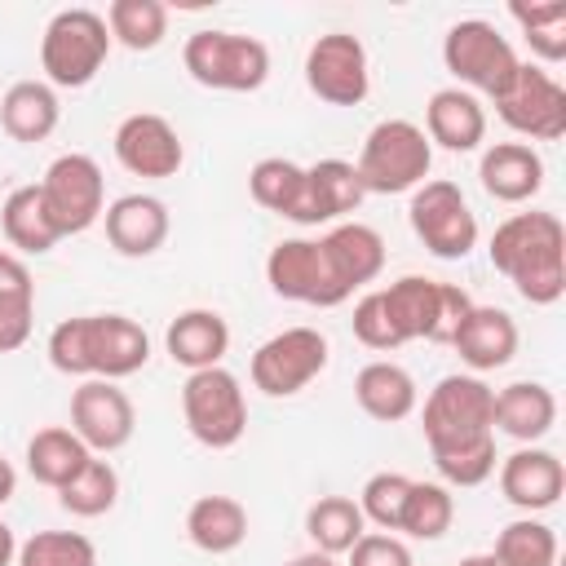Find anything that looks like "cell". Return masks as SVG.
I'll return each mask as SVG.
<instances>
[{"label":"cell","instance_id":"obj_7","mask_svg":"<svg viewBox=\"0 0 566 566\" xmlns=\"http://www.w3.org/2000/svg\"><path fill=\"white\" fill-rule=\"evenodd\" d=\"M106 53H111V31H106V18L93 9L53 13L40 40V66L57 88H84L102 71Z\"/></svg>","mask_w":566,"mask_h":566},{"label":"cell","instance_id":"obj_23","mask_svg":"<svg viewBox=\"0 0 566 566\" xmlns=\"http://www.w3.org/2000/svg\"><path fill=\"white\" fill-rule=\"evenodd\" d=\"M451 345L460 349V358L473 371H495L504 363H513L517 354V323L513 314L495 310V305H473L460 323V332L451 336Z\"/></svg>","mask_w":566,"mask_h":566},{"label":"cell","instance_id":"obj_43","mask_svg":"<svg viewBox=\"0 0 566 566\" xmlns=\"http://www.w3.org/2000/svg\"><path fill=\"white\" fill-rule=\"evenodd\" d=\"M18 283H31V270H27L22 256H13V252L0 248V287H18Z\"/></svg>","mask_w":566,"mask_h":566},{"label":"cell","instance_id":"obj_35","mask_svg":"<svg viewBox=\"0 0 566 566\" xmlns=\"http://www.w3.org/2000/svg\"><path fill=\"white\" fill-rule=\"evenodd\" d=\"M115 500H119V473H115L111 460H102V455H93V460L57 491V504H62L66 513H75V517H102V513L115 509Z\"/></svg>","mask_w":566,"mask_h":566},{"label":"cell","instance_id":"obj_14","mask_svg":"<svg viewBox=\"0 0 566 566\" xmlns=\"http://www.w3.org/2000/svg\"><path fill=\"white\" fill-rule=\"evenodd\" d=\"M305 84L327 106H358L371 88L367 49L349 31H327L305 53Z\"/></svg>","mask_w":566,"mask_h":566},{"label":"cell","instance_id":"obj_26","mask_svg":"<svg viewBox=\"0 0 566 566\" xmlns=\"http://www.w3.org/2000/svg\"><path fill=\"white\" fill-rule=\"evenodd\" d=\"M491 420H495L500 433H509L517 442H539L557 420V398L539 380H513L495 394Z\"/></svg>","mask_w":566,"mask_h":566},{"label":"cell","instance_id":"obj_37","mask_svg":"<svg viewBox=\"0 0 566 566\" xmlns=\"http://www.w3.org/2000/svg\"><path fill=\"white\" fill-rule=\"evenodd\" d=\"M491 557L500 566H557V535L535 517H517L495 535Z\"/></svg>","mask_w":566,"mask_h":566},{"label":"cell","instance_id":"obj_11","mask_svg":"<svg viewBox=\"0 0 566 566\" xmlns=\"http://www.w3.org/2000/svg\"><path fill=\"white\" fill-rule=\"evenodd\" d=\"M442 62H447V71H451L460 84H469V88H478V93H486V97H495V93L509 84V75L517 71L513 44H509L486 18H464V22H455V27L442 35Z\"/></svg>","mask_w":566,"mask_h":566},{"label":"cell","instance_id":"obj_12","mask_svg":"<svg viewBox=\"0 0 566 566\" xmlns=\"http://www.w3.org/2000/svg\"><path fill=\"white\" fill-rule=\"evenodd\" d=\"M40 195H44V208L57 226V234H80L88 230L97 217H102V203H106V181H102V168L93 155H57L44 177H40Z\"/></svg>","mask_w":566,"mask_h":566},{"label":"cell","instance_id":"obj_39","mask_svg":"<svg viewBox=\"0 0 566 566\" xmlns=\"http://www.w3.org/2000/svg\"><path fill=\"white\" fill-rule=\"evenodd\" d=\"M513 22L526 31V44L544 57V62H562L566 57V4H509Z\"/></svg>","mask_w":566,"mask_h":566},{"label":"cell","instance_id":"obj_6","mask_svg":"<svg viewBox=\"0 0 566 566\" xmlns=\"http://www.w3.org/2000/svg\"><path fill=\"white\" fill-rule=\"evenodd\" d=\"M195 84L221 93H256L270 80V49L239 31H195L181 49Z\"/></svg>","mask_w":566,"mask_h":566},{"label":"cell","instance_id":"obj_33","mask_svg":"<svg viewBox=\"0 0 566 566\" xmlns=\"http://www.w3.org/2000/svg\"><path fill=\"white\" fill-rule=\"evenodd\" d=\"M305 177H310L314 226L336 221V217H345L363 203V181H358L354 164H345V159H318V164L305 168Z\"/></svg>","mask_w":566,"mask_h":566},{"label":"cell","instance_id":"obj_20","mask_svg":"<svg viewBox=\"0 0 566 566\" xmlns=\"http://www.w3.org/2000/svg\"><path fill=\"white\" fill-rule=\"evenodd\" d=\"M478 177H482V190L491 199H500V203H526L544 186V159L526 142H495V146L482 150Z\"/></svg>","mask_w":566,"mask_h":566},{"label":"cell","instance_id":"obj_29","mask_svg":"<svg viewBox=\"0 0 566 566\" xmlns=\"http://www.w3.org/2000/svg\"><path fill=\"white\" fill-rule=\"evenodd\" d=\"M57 93L44 80H18L4 97H0V124L13 142H44L57 128Z\"/></svg>","mask_w":566,"mask_h":566},{"label":"cell","instance_id":"obj_42","mask_svg":"<svg viewBox=\"0 0 566 566\" xmlns=\"http://www.w3.org/2000/svg\"><path fill=\"white\" fill-rule=\"evenodd\" d=\"M349 566H411V553L389 531H363V539L349 548Z\"/></svg>","mask_w":566,"mask_h":566},{"label":"cell","instance_id":"obj_32","mask_svg":"<svg viewBox=\"0 0 566 566\" xmlns=\"http://www.w3.org/2000/svg\"><path fill=\"white\" fill-rule=\"evenodd\" d=\"M363 531H367L363 509H358V500H349V495H318V500L305 509V535H310L314 548L327 553V557L349 553V548L363 539Z\"/></svg>","mask_w":566,"mask_h":566},{"label":"cell","instance_id":"obj_19","mask_svg":"<svg viewBox=\"0 0 566 566\" xmlns=\"http://www.w3.org/2000/svg\"><path fill=\"white\" fill-rule=\"evenodd\" d=\"M265 279L274 287V296H283V301L332 310L327 279H323V256H318V239H283V243H274L270 256H265Z\"/></svg>","mask_w":566,"mask_h":566},{"label":"cell","instance_id":"obj_31","mask_svg":"<svg viewBox=\"0 0 566 566\" xmlns=\"http://www.w3.org/2000/svg\"><path fill=\"white\" fill-rule=\"evenodd\" d=\"M88 460H93V451L66 424H49V429H40L27 442V469H31V478L40 486H53V491H62Z\"/></svg>","mask_w":566,"mask_h":566},{"label":"cell","instance_id":"obj_45","mask_svg":"<svg viewBox=\"0 0 566 566\" xmlns=\"http://www.w3.org/2000/svg\"><path fill=\"white\" fill-rule=\"evenodd\" d=\"M13 486H18V473H13V464L0 455V504L13 500Z\"/></svg>","mask_w":566,"mask_h":566},{"label":"cell","instance_id":"obj_34","mask_svg":"<svg viewBox=\"0 0 566 566\" xmlns=\"http://www.w3.org/2000/svg\"><path fill=\"white\" fill-rule=\"evenodd\" d=\"M106 31L133 53L155 49L168 35V9L159 0H111L106 9Z\"/></svg>","mask_w":566,"mask_h":566},{"label":"cell","instance_id":"obj_40","mask_svg":"<svg viewBox=\"0 0 566 566\" xmlns=\"http://www.w3.org/2000/svg\"><path fill=\"white\" fill-rule=\"evenodd\" d=\"M407 491H411V478L407 473H371L363 482V495H358V509H363V522H376L380 531H398L402 522V504H407Z\"/></svg>","mask_w":566,"mask_h":566},{"label":"cell","instance_id":"obj_10","mask_svg":"<svg viewBox=\"0 0 566 566\" xmlns=\"http://www.w3.org/2000/svg\"><path fill=\"white\" fill-rule=\"evenodd\" d=\"M495 115L531 142H557L566 133V88L544 66L517 62L509 84L495 93Z\"/></svg>","mask_w":566,"mask_h":566},{"label":"cell","instance_id":"obj_36","mask_svg":"<svg viewBox=\"0 0 566 566\" xmlns=\"http://www.w3.org/2000/svg\"><path fill=\"white\" fill-rule=\"evenodd\" d=\"M451 517H455V500L442 482H411L398 531L411 539H442L451 531Z\"/></svg>","mask_w":566,"mask_h":566},{"label":"cell","instance_id":"obj_46","mask_svg":"<svg viewBox=\"0 0 566 566\" xmlns=\"http://www.w3.org/2000/svg\"><path fill=\"white\" fill-rule=\"evenodd\" d=\"M287 566H336V557H327V553H318V548H314V553H301V557H292Z\"/></svg>","mask_w":566,"mask_h":566},{"label":"cell","instance_id":"obj_5","mask_svg":"<svg viewBox=\"0 0 566 566\" xmlns=\"http://www.w3.org/2000/svg\"><path fill=\"white\" fill-rule=\"evenodd\" d=\"M429 164H433V146L420 124L380 119L363 137L354 172L363 181V195H402V190H416L420 181H429Z\"/></svg>","mask_w":566,"mask_h":566},{"label":"cell","instance_id":"obj_24","mask_svg":"<svg viewBox=\"0 0 566 566\" xmlns=\"http://www.w3.org/2000/svg\"><path fill=\"white\" fill-rule=\"evenodd\" d=\"M164 349L186 371L221 367V358L230 349V327L217 310H181L164 332Z\"/></svg>","mask_w":566,"mask_h":566},{"label":"cell","instance_id":"obj_2","mask_svg":"<svg viewBox=\"0 0 566 566\" xmlns=\"http://www.w3.org/2000/svg\"><path fill=\"white\" fill-rule=\"evenodd\" d=\"M150 358V336L128 314H80L49 332V363L62 376L124 380Z\"/></svg>","mask_w":566,"mask_h":566},{"label":"cell","instance_id":"obj_17","mask_svg":"<svg viewBox=\"0 0 566 566\" xmlns=\"http://www.w3.org/2000/svg\"><path fill=\"white\" fill-rule=\"evenodd\" d=\"M115 159L133 177L164 181V177H177V168L186 164V146L164 115L137 111V115L119 119V128H115Z\"/></svg>","mask_w":566,"mask_h":566},{"label":"cell","instance_id":"obj_13","mask_svg":"<svg viewBox=\"0 0 566 566\" xmlns=\"http://www.w3.org/2000/svg\"><path fill=\"white\" fill-rule=\"evenodd\" d=\"M327 367V336L318 327H283L252 354V385L270 398L301 394Z\"/></svg>","mask_w":566,"mask_h":566},{"label":"cell","instance_id":"obj_18","mask_svg":"<svg viewBox=\"0 0 566 566\" xmlns=\"http://www.w3.org/2000/svg\"><path fill=\"white\" fill-rule=\"evenodd\" d=\"M500 491L509 504L526 509V513H544L562 500L566 491V469L553 451L544 447H522L513 455L500 460Z\"/></svg>","mask_w":566,"mask_h":566},{"label":"cell","instance_id":"obj_44","mask_svg":"<svg viewBox=\"0 0 566 566\" xmlns=\"http://www.w3.org/2000/svg\"><path fill=\"white\" fill-rule=\"evenodd\" d=\"M18 562V539L9 531V522H0V566H13Z\"/></svg>","mask_w":566,"mask_h":566},{"label":"cell","instance_id":"obj_41","mask_svg":"<svg viewBox=\"0 0 566 566\" xmlns=\"http://www.w3.org/2000/svg\"><path fill=\"white\" fill-rule=\"evenodd\" d=\"M35 323V283L0 287V354H13L27 345Z\"/></svg>","mask_w":566,"mask_h":566},{"label":"cell","instance_id":"obj_3","mask_svg":"<svg viewBox=\"0 0 566 566\" xmlns=\"http://www.w3.org/2000/svg\"><path fill=\"white\" fill-rule=\"evenodd\" d=\"M491 265L531 305H553L566 292V230L553 212H513L491 234Z\"/></svg>","mask_w":566,"mask_h":566},{"label":"cell","instance_id":"obj_9","mask_svg":"<svg viewBox=\"0 0 566 566\" xmlns=\"http://www.w3.org/2000/svg\"><path fill=\"white\" fill-rule=\"evenodd\" d=\"M407 217H411L416 239L442 261H460V256H469L478 248V217H473L464 190L455 181H447V177L420 181L411 190Z\"/></svg>","mask_w":566,"mask_h":566},{"label":"cell","instance_id":"obj_1","mask_svg":"<svg viewBox=\"0 0 566 566\" xmlns=\"http://www.w3.org/2000/svg\"><path fill=\"white\" fill-rule=\"evenodd\" d=\"M495 389L482 376H442L424 398V442L451 486H482L495 473Z\"/></svg>","mask_w":566,"mask_h":566},{"label":"cell","instance_id":"obj_22","mask_svg":"<svg viewBox=\"0 0 566 566\" xmlns=\"http://www.w3.org/2000/svg\"><path fill=\"white\" fill-rule=\"evenodd\" d=\"M424 137L429 146L438 142L442 150H478L486 137V111L469 88H438L424 106Z\"/></svg>","mask_w":566,"mask_h":566},{"label":"cell","instance_id":"obj_4","mask_svg":"<svg viewBox=\"0 0 566 566\" xmlns=\"http://www.w3.org/2000/svg\"><path fill=\"white\" fill-rule=\"evenodd\" d=\"M380 305L398 332V340H433V345H451V336L460 332L464 314L473 310L469 292L442 279H424V274H402L389 287H376Z\"/></svg>","mask_w":566,"mask_h":566},{"label":"cell","instance_id":"obj_28","mask_svg":"<svg viewBox=\"0 0 566 566\" xmlns=\"http://www.w3.org/2000/svg\"><path fill=\"white\" fill-rule=\"evenodd\" d=\"M0 230L9 239V248L18 252H31V256H44L57 248V226L44 208V195H40V181L35 186H18L9 190V199L0 203Z\"/></svg>","mask_w":566,"mask_h":566},{"label":"cell","instance_id":"obj_38","mask_svg":"<svg viewBox=\"0 0 566 566\" xmlns=\"http://www.w3.org/2000/svg\"><path fill=\"white\" fill-rule=\"evenodd\" d=\"M18 566H97V548L80 531H35L18 544Z\"/></svg>","mask_w":566,"mask_h":566},{"label":"cell","instance_id":"obj_15","mask_svg":"<svg viewBox=\"0 0 566 566\" xmlns=\"http://www.w3.org/2000/svg\"><path fill=\"white\" fill-rule=\"evenodd\" d=\"M318 256H323L327 296L332 305H340L354 296V287L371 283L385 270V239L363 221H345L318 239Z\"/></svg>","mask_w":566,"mask_h":566},{"label":"cell","instance_id":"obj_30","mask_svg":"<svg viewBox=\"0 0 566 566\" xmlns=\"http://www.w3.org/2000/svg\"><path fill=\"white\" fill-rule=\"evenodd\" d=\"M186 535L203 553H234L248 539V509L234 495H199L186 513Z\"/></svg>","mask_w":566,"mask_h":566},{"label":"cell","instance_id":"obj_8","mask_svg":"<svg viewBox=\"0 0 566 566\" xmlns=\"http://www.w3.org/2000/svg\"><path fill=\"white\" fill-rule=\"evenodd\" d=\"M181 416L195 442L226 451L248 433V398L234 371L226 367H203L190 371L181 385Z\"/></svg>","mask_w":566,"mask_h":566},{"label":"cell","instance_id":"obj_27","mask_svg":"<svg viewBox=\"0 0 566 566\" xmlns=\"http://www.w3.org/2000/svg\"><path fill=\"white\" fill-rule=\"evenodd\" d=\"M354 398H358V407H363L371 420H380V424L407 420V416L416 411V402H420L411 371L398 367V363H389V358H376V363H367V367L354 376Z\"/></svg>","mask_w":566,"mask_h":566},{"label":"cell","instance_id":"obj_47","mask_svg":"<svg viewBox=\"0 0 566 566\" xmlns=\"http://www.w3.org/2000/svg\"><path fill=\"white\" fill-rule=\"evenodd\" d=\"M460 566H500V562H495L491 553H469V557H464Z\"/></svg>","mask_w":566,"mask_h":566},{"label":"cell","instance_id":"obj_25","mask_svg":"<svg viewBox=\"0 0 566 566\" xmlns=\"http://www.w3.org/2000/svg\"><path fill=\"white\" fill-rule=\"evenodd\" d=\"M248 190L261 208L296 221V226H314V208H310V177L301 164L283 159V155H270V159H256L252 172H248Z\"/></svg>","mask_w":566,"mask_h":566},{"label":"cell","instance_id":"obj_21","mask_svg":"<svg viewBox=\"0 0 566 566\" xmlns=\"http://www.w3.org/2000/svg\"><path fill=\"white\" fill-rule=\"evenodd\" d=\"M102 217L106 239L119 256H150L168 239V208L155 195H119Z\"/></svg>","mask_w":566,"mask_h":566},{"label":"cell","instance_id":"obj_16","mask_svg":"<svg viewBox=\"0 0 566 566\" xmlns=\"http://www.w3.org/2000/svg\"><path fill=\"white\" fill-rule=\"evenodd\" d=\"M71 429L93 455H111V451L128 447V438L137 429L133 398L115 380H84L71 394Z\"/></svg>","mask_w":566,"mask_h":566}]
</instances>
